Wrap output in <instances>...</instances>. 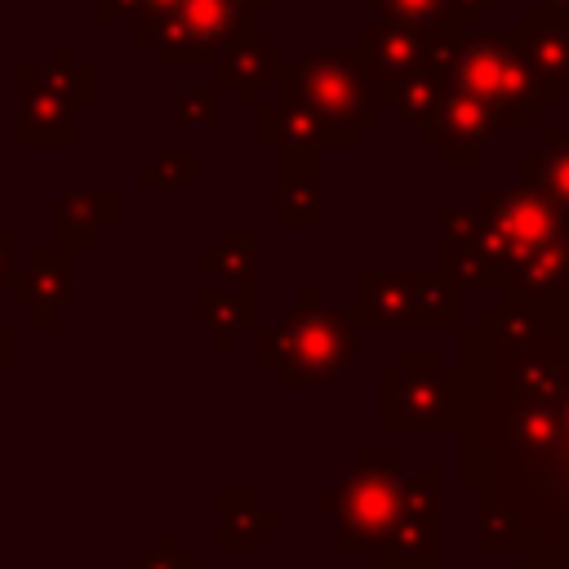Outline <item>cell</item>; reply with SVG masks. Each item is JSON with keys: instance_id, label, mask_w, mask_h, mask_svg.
<instances>
[{"instance_id": "cell-1", "label": "cell", "mask_w": 569, "mask_h": 569, "mask_svg": "<svg viewBox=\"0 0 569 569\" xmlns=\"http://www.w3.org/2000/svg\"><path fill=\"white\" fill-rule=\"evenodd\" d=\"M525 347L458 338V485L498 498L525 569H569V289Z\"/></svg>"}, {"instance_id": "cell-2", "label": "cell", "mask_w": 569, "mask_h": 569, "mask_svg": "<svg viewBox=\"0 0 569 569\" xmlns=\"http://www.w3.org/2000/svg\"><path fill=\"white\" fill-rule=\"evenodd\" d=\"M360 356V316L320 307L316 289H302L298 302L253 338V360L284 391L293 387H329L347 378Z\"/></svg>"}, {"instance_id": "cell-3", "label": "cell", "mask_w": 569, "mask_h": 569, "mask_svg": "<svg viewBox=\"0 0 569 569\" xmlns=\"http://www.w3.org/2000/svg\"><path fill=\"white\" fill-rule=\"evenodd\" d=\"M449 89H462L480 102H489L507 129L511 124H542V111L556 107L565 93L551 89L525 58L511 27L476 31L467 27L449 49Z\"/></svg>"}, {"instance_id": "cell-4", "label": "cell", "mask_w": 569, "mask_h": 569, "mask_svg": "<svg viewBox=\"0 0 569 569\" xmlns=\"http://www.w3.org/2000/svg\"><path fill=\"white\" fill-rule=\"evenodd\" d=\"M276 98H293L311 107L338 138V147H356L365 129L378 124L382 116V84L360 58V49H307L289 58L276 76Z\"/></svg>"}, {"instance_id": "cell-5", "label": "cell", "mask_w": 569, "mask_h": 569, "mask_svg": "<svg viewBox=\"0 0 569 569\" xmlns=\"http://www.w3.org/2000/svg\"><path fill=\"white\" fill-rule=\"evenodd\" d=\"M405 471L396 449H360L356 467L333 485L320 489V507L338 511V547L342 551H378L387 529L405 502Z\"/></svg>"}, {"instance_id": "cell-6", "label": "cell", "mask_w": 569, "mask_h": 569, "mask_svg": "<svg viewBox=\"0 0 569 569\" xmlns=\"http://www.w3.org/2000/svg\"><path fill=\"white\" fill-rule=\"evenodd\" d=\"M258 9L249 0H178L169 13L133 22V40L156 53L164 67L218 62V53L253 36Z\"/></svg>"}, {"instance_id": "cell-7", "label": "cell", "mask_w": 569, "mask_h": 569, "mask_svg": "<svg viewBox=\"0 0 569 569\" xmlns=\"http://www.w3.org/2000/svg\"><path fill=\"white\" fill-rule=\"evenodd\" d=\"M569 240V213L560 204H551L547 196H538L533 187H489L480 191V236L476 249L489 258V267L502 271L547 244Z\"/></svg>"}, {"instance_id": "cell-8", "label": "cell", "mask_w": 569, "mask_h": 569, "mask_svg": "<svg viewBox=\"0 0 569 569\" xmlns=\"http://www.w3.org/2000/svg\"><path fill=\"white\" fill-rule=\"evenodd\" d=\"M458 418V369H445L440 351L409 347L378 373V422L391 431H436Z\"/></svg>"}, {"instance_id": "cell-9", "label": "cell", "mask_w": 569, "mask_h": 569, "mask_svg": "<svg viewBox=\"0 0 569 569\" xmlns=\"http://www.w3.org/2000/svg\"><path fill=\"white\" fill-rule=\"evenodd\" d=\"M378 569H440V471H413L405 502L387 538L378 542Z\"/></svg>"}, {"instance_id": "cell-10", "label": "cell", "mask_w": 569, "mask_h": 569, "mask_svg": "<svg viewBox=\"0 0 569 569\" xmlns=\"http://www.w3.org/2000/svg\"><path fill=\"white\" fill-rule=\"evenodd\" d=\"M502 129H507V120L489 102H480V98H471L462 89H449L445 102L427 120H418V142L427 151H436L440 164L471 169V164H480V156L489 151V142Z\"/></svg>"}, {"instance_id": "cell-11", "label": "cell", "mask_w": 569, "mask_h": 569, "mask_svg": "<svg viewBox=\"0 0 569 569\" xmlns=\"http://www.w3.org/2000/svg\"><path fill=\"white\" fill-rule=\"evenodd\" d=\"M18 111L13 142L18 147H71L76 142V98L58 80L49 62H27L13 71Z\"/></svg>"}, {"instance_id": "cell-12", "label": "cell", "mask_w": 569, "mask_h": 569, "mask_svg": "<svg viewBox=\"0 0 569 569\" xmlns=\"http://www.w3.org/2000/svg\"><path fill=\"white\" fill-rule=\"evenodd\" d=\"M356 49H360V58L369 62V71L382 84V80H396V76H405V71H413L422 62H445L449 67L453 40H436V36L409 27V22H396V18L378 13L356 31Z\"/></svg>"}, {"instance_id": "cell-13", "label": "cell", "mask_w": 569, "mask_h": 569, "mask_svg": "<svg viewBox=\"0 0 569 569\" xmlns=\"http://www.w3.org/2000/svg\"><path fill=\"white\" fill-rule=\"evenodd\" d=\"M71 262H76V249L62 244V240H53V244H40V249L31 253L27 267H18V280H13V307L27 311L40 329L58 325V316L76 307Z\"/></svg>"}, {"instance_id": "cell-14", "label": "cell", "mask_w": 569, "mask_h": 569, "mask_svg": "<svg viewBox=\"0 0 569 569\" xmlns=\"http://www.w3.org/2000/svg\"><path fill=\"white\" fill-rule=\"evenodd\" d=\"M529 67L551 84V89H569V13H556L547 4H525L520 18L511 22Z\"/></svg>"}, {"instance_id": "cell-15", "label": "cell", "mask_w": 569, "mask_h": 569, "mask_svg": "<svg viewBox=\"0 0 569 569\" xmlns=\"http://www.w3.org/2000/svg\"><path fill=\"white\" fill-rule=\"evenodd\" d=\"M356 316L373 329H400L422 325L418 298H413V271H387V267H360L356 271Z\"/></svg>"}, {"instance_id": "cell-16", "label": "cell", "mask_w": 569, "mask_h": 569, "mask_svg": "<svg viewBox=\"0 0 569 569\" xmlns=\"http://www.w3.org/2000/svg\"><path fill=\"white\" fill-rule=\"evenodd\" d=\"M284 58L276 44H262L258 36H244L236 44H227L213 62V76H218V89H231V98L240 107H258L262 93L276 89V76H280Z\"/></svg>"}, {"instance_id": "cell-17", "label": "cell", "mask_w": 569, "mask_h": 569, "mask_svg": "<svg viewBox=\"0 0 569 569\" xmlns=\"http://www.w3.org/2000/svg\"><path fill=\"white\" fill-rule=\"evenodd\" d=\"M253 138L262 142V147H338V138H333V129L311 111V107H302V102H293V98H262L258 107H253Z\"/></svg>"}, {"instance_id": "cell-18", "label": "cell", "mask_w": 569, "mask_h": 569, "mask_svg": "<svg viewBox=\"0 0 569 569\" xmlns=\"http://www.w3.org/2000/svg\"><path fill=\"white\" fill-rule=\"evenodd\" d=\"M120 200L111 187H67L53 200V222H58V240L71 249H84L98 240V231L116 227Z\"/></svg>"}, {"instance_id": "cell-19", "label": "cell", "mask_w": 569, "mask_h": 569, "mask_svg": "<svg viewBox=\"0 0 569 569\" xmlns=\"http://www.w3.org/2000/svg\"><path fill=\"white\" fill-rule=\"evenodd\" d=\"M520 182L569 213V129H538V142L520 151Z\"/></svg>"}, {"instance_id": "cell-20", "label": "cell", "mask_w": 569, "mask_h": 569, "mask_svg": "<svg viewBox=\"0 0 569 569\" xmlns=\"http://www.w3.org/2000/svg\"><path fill=\"white\" fill-rule=\"evenodd\" d=\"M196 302H200L204 329L213 333L218 351H231L240 342V333L258 325V289L253 284H227V289L204 284L196 293Z\"/></svg>"}, {"instance_id": "cell-21", "label": "cell", "mask_w": 569, "mask_h": 569, "mask_svg": "<svg viewBox=\"0 0 569 569\" xmlns=\"http://www.w3.org/2000/svg\"><path fill=\"white\" fill-rule=\"evenodd\" d=\"M218 511H222V529H218L222 551H253L262 542V533H271L280 525V511L267 507L253 489H222Z\"/></svg>"}, {"instance_id": "cell-22", "label": "cell", "mask_w": 569, "mask_h": 569, "mask_svg": "<svg viewBox=\"0 0 569 569\" xmlns=\"http://www.w3.org/2000/svg\"><path fill=\"white\" fill-rule=\"evenodd\" d=\"M449 93V71L445 62H422L396 80H382V107H391L400 120H427Z\"/></svg>"}, {"instance_id": "cell-23", "label": "cell", "mask_w": 569, "mask_h": 569, "mask_svg": "<svg viewBox=\"0 0 569 569\" xmlns=\"http://www.w3.org/2000/svg\"><path fill=\"white\" fill-rule=\"evenodd\" d=\"M196 262L222 284H258V231L253 227H218V236L196 253Z\"/></svg>"}, {"instance_id": "cell-24", "label": "cell", "mask_w": 569, "mask_h": 569, "mask_svg": "<svg viewBox=\"0 0 569 569\" xmlns=\"http://www.w3.org/2000/svg\"><path fill=\"white\" fill-rule=\"evenodd\" d=\"M360 4H373L378 13L396 18V22H409L436 40H458L467 27L453 18V0H360Z\"/></svg>"}, {"instance_id": "cell-25", "label": "cell", "mask_w": 569, "mask_h": 569, "mask_svg": "<svg viewBox=\"0 0 569 569\" xmlns=\"http://www.w3.org/2000/svg\"><path fill=\"white\" fill-rule=\"evenodd\" d=\"M276 222L284 231H311L320 222V187H316V178L276 182Z\"/></svg>"}, {"instance_id": "cell-26", "label": "cell", "mask_w": 569, "mask_h": 569, "mask_svg": "<svg viewBox=\"0 0 569 569\" xmlns=\"http://www.w3.org/2000/svg\"><path fill=\"white\" fill-rule=\"evenodd\" d=\"M133 182L142 191H151V187H196L200 182V156H196V147H169L151 164H142L133 173Z\"/></svg>"}, {"instance_id": "cell-27", "label": "cell", "mask_w": 569, "mask_h": 569, "mask_svg": "<svg viewBox=\"0 0 569 569\" xmlns=\"http://www.w3.org/2000/svg\"><path fill=\"white\" fill-rule=\"evenodd\" d=\"M173 120H178L182 129H213V124H218V84L178 89V98H173Z\"/></svg>"}, {"instance_id": "cell-28", "label": "cell", "mask_w": 569, "mask_h": 569, "mask_svg": "<svg viewBox=\"0 0 569 569\" xmlns=\"http://www.w3.org/2000/svg\"><path fill=\"white\" fill-rule=\"evenodd\" d=\"M480 547L485 551H516L520 547L516 516L498 498H480Z\"/></svg>"}, {"instance_id": "cell-29", "label": "cell", "mask_w": 569, "mask_h": 569, "mask_svg": "<svg viewBox=\"0 0 569 569\" xmlns=\"http://www.w3.org/2000/svg\"><path fill=\"white\" fill-rule=\"evenodd\" d=\"M53 71H58V80L67 84V93L76 98V107H84V102H93L98 98V71L93 67H84L80 58H76V49L71 44H62L58 53H53V62H49Z\"/></svg>"}, {"instance_id": "cell-30", "label": "cell", "mask_w": 569, "mask_h": 569, "mask_svg": "<svg viewBox=\"0 0 569 569\" xmlns=\"http://www.w3.org/2000/svg\"><path fill=\"white\" fill-rule=\"evenodd\" d=\"M133 569H200V556L187 551L173 529H164L156 547H147V551L133 556Z\"/></svg>"}, {"instance_id": "cell-31", "label": "cell", "mask_w": 569, "mask_h": 569, "mask_svg": "<svg viewBox=\"0 0 569 569\" xmlns=\"http://www.w3.org/2000/svg\"><path fill=\"white\" fill-rule=\"evenodd\" d=\"M173 4H178V0H93V18H98L102 27H111V22H124V18L142 22V18L169 13Z\"/></svg>"}, {"instance_id": "cell-32", "label": "cell", "mask_w": 569, "mask_h": 569, "mask_svg": "<svg viewBox=\"0 0 569 569\" xmlns=\"http://www.w3.org/2000/svg\"><path fill=\"white\" fill-rule=\"evenodd\" d=\"M440 236L453 249L476 244V236H480V209H440Z\"/></svg>"}, {"instance_id": "cell-33", "label": "cell", "mask_w": 569, "mask_h": 569, "mask_svg": "<svg viewBox=\"0 0 569 569\" xmlns=\"http://www.w3.org/2000/svg\"><path fill=\"white\" fill-rule=\"evenodd\" d=\"M18 280V253H13V231L0 227V284Z\"/></svg>"}, {"instance_id": "cell-34", "label": "cell", "mask_w": 569, "mask_h": 569, "mask_svg": "<svg viewBox=\"0 0 569 569\" xmlns=\"http://www.w3.org/2000/svg\"><path fill=\"white\" fill-rule=\"evenodd\" d=\"M493 4H498V0H453V18H458L462 27H476Z\"/></svg>"}, {"instance_id": "cell-35", "label": "cell", "mask_w": 569, "mask_h": 569, "mask_svg": "<svg viewBox=\"0 0 569 569\" xmlns=\"http://www.w3.org/2000/svg\"><path fill=\"white\" fill-rule=\"evenodd\" d=\"M0 369H13V329L0 325Z\"/></svg>"}, {"instance_id": "cell-36", "label": "cell", "mask_w": 569, "mask_h": 569, "mask_svg": "<svg viewBox=\"0 0 569 569\" xmlns=\"http://www.w3.org/2000/svg\"><path fill=\"white\" fill-rule=\"evenodd\" d=\"M538 4H547V9H556V13H569V0H538Z\"/></svg>"}]
</instances>
